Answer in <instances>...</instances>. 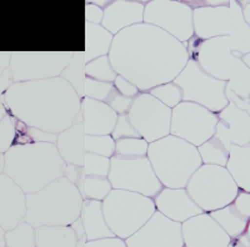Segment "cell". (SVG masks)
<instances>
[{
    "mask_svg": "<svg viewBox=\"0 0 250 247\" xmlns=\"http://www.w3.org/2000/svg\"><path fill=\"white\" fill-rule=\"evenodd\" d=\"M111 65L140 93L174 81L188 64V43L151 24L140 23L114 37L109 53Z\"/></svg>",
    "mask_w": 250,
    "mask_h": 247,
    "instance_id": "6da1fadb",
    "label": "cell"
},
{
    "mask_svg": "<svg viewBox=\"0 0 250 247\" xmlns=\"http://www.w3.org/2000/svg\"><path fill=\"white\" fill-rule=\"evenodd\" d=\"M9 114L28 126L59 133L74 124L82 97L62 76L14 82L4 94Z\"/></svg>",
    "mask_w": 250,
    "mask_h": 247,
    "instance_id": "7a4b0ae2",
    "label": "cell"
},
{
    "mask_svg": "<svg viewBox=\"0 0 250 247\" xmlns=\"http://www.w3.org/2000/svg\"><path fill=\"white\" fill-rule=\"evenodd\" d=\"M4 173L14 180L25 193L40 191L64 176L65 161L53 142L13 145L4 153Z\"/></svg>",
    "mask_w": 250,
    "mask_h": 247,
    "instance_id": "3957f363",
    "label": "cell"
},
{
    "mask_svg": "<svg viewBox=\"0 0 250 247\" xmlns=\"http://www.w3.org/2000/svg\"><path fill=\"white\" fill-rule=\"evenodd\" d=\"M188 51L211 76L228 81V88L238 96L250 100V68L233 38L202 40L194 35L188 41Z\"/></svg>",
    "mask_w": 250,
    "mask_h": 247,
    "instance_id": "277c9868",
    "label": "cell"
},
{
    "mask_svg": "<svg viewBox=\"0 0 250 247\" xmlns=\"http://www.w3.org/2000/svg\"><path fill=\"white\" fill-rule=\"evenodd\" d=\"M82 193L65 176L34 193H26L25 221L33 228L71 225L80 217Z\"/></svg>",
    "mask_w": 250,
    "mask_h": 247,
    "instance_id": "5b68a950",
    "label": "cell"
},
{
    "mask_svg": "<svg viewBox=\"0 0 250 247\" xmlns=\"http://www.w3.org/2000/svg\"><path fill=\"white\" fill-rule=\"evenodd\" d=\"M156 176L164 188H187L188 182L203 165L198 148L174 135L150 142L148 150Z\"/></svg>",
    "mask_w": 250,
    "mask_h": 247,
    "instance_id": "8992f818",
    "label": "cell"
},
{
    "mask_svg": "<svg viewBox=\"0 0 250 247\" xmlns=\"http://www.w3.org/2000/svg\"><path fill=\"white\" fill-rule=\"evenodd\" d=\"M238 0L229 5L202 6L193 10L194 35L202 40L231 37L243 55L250 51V26Z\"/></svg>",
    "mask_w": 250,
    "mask_h": 247,
    "instance_id": "52a82bcc",
    "label": "cell"
},
{
    "mask_svg": "<svg viewBox=\"0 0 250 247\" xmlns=\"http://www.w3.org/2000/svg\"><path fill=\"white\" fill-rule=\"evenodd\" d=\"M103 211L114 235L126 240L149 221L156 208L153 197L113 189L103 200Z\"/></svg>",
    "mask_w": 250,
    "mask_h": 247,
    "instance_id": "ba28073f",
    "label": "cell"
},
{
    "mask_svg": "<svg viewBox=\"0 0 250 247\" xmlns=\"http://www.w3.org/2000/svg\"><path fill=\"white\" fill-rule=\"evenodd\" d=\"M187 190L204 212H211L231 204L240 189L225 166L203 164L190 177Z\"/></svg>",
    "mask_w": 250,
    "mask_h": 247,
    "instance_id": "9c48e42d",
    "label": "cell"
},
{
    "mask_svg": "<svg viewBox=\"0 0 250 247\" xmlns=\"http://www.w3.org/2000/svg\"><path fill=\"white\" fill-rule=\"evenodd\" d=\"M174 82L183 91V101H191L203 105L218 114L229 104L225 90L228 81L211 76L200 66L195 59L190 57Z\"/></svg>",
    "mask_w": 250,
    "mask_h": 247,
    "instance_id": "30bf717a",
    "label": "cell"
},
{
    "mask_svg": "<svg viewBox=\"0 0 250 247\" xmlns=\"http://www.w3.org/2000/svg\"><path fill=\"white\" fill-rule=\"evenodd\" d=\"M110 161L108 179L113 189L133 191L154 199L164 188L148 156L130 157L115 153Z\"/></svg>",
    "mask_w": 250,
    "mask_h": 247,
    "instance_id": "8fae6325",
    "label": "cell"
},
{
    "mask_svg": "<svg viewBox=\"0 0 250 247\" xmlns=\"http://www.w3.org/2000/svg\"><path fill=\"white\" fill-rule=\"evenodd\" d=\"M73 55L71 51H14L10 60L13 80L24 82L60 76Z\"/></svg>",
    "mask_w": 250,
    "mask_h": 247,
    "instance_id": "7c38bea8",
    "label": "cell"
},
{
    "mask_svg": "<svg viewBox=\"0 0 250 247\" xmlns=\"http://www.w3.org/2000/svg\"><path fill=\"white\" fill-rule=\"evenodd\" d=\"M218 114L191 101H182L171 113L170 133L194 146H200L215 135Z\"/></svg>",
    "mask_w": 250,
    "mask_h": 247,
    "instance_id": "4fadbf2b",
    "label": "cell"
},
{
    "mask_svg": "<svg viewBox=\"0 0 250 247\" xmlns=\"http://www.w3.org/2000/svg\"><path fill=\"white\" fill-rule=\"evenodd\" d=\"M173 109L149 93H140L133 101L128 117L140 136L150 142L170 135Z\"/></svg>",
    "mask_w": 250,
    "mask_h": 247,
    "instance_id": "5bb4252c",
    "label": "cell"
},
{
    "mask_svg": "<svg viewBox=\"0 0 250 247\" xmlns=\"http://www.w3.org/2000/svg\"><path fill=\"white\" fill-rule=\"evenodd\" d=\"M193 10L178 0H151L145 5L144 23L163 29L182 43L194 37Z\"/></svg>",
    "mask_w": 250,
    "mask_h": 247,
    "instance_id": "9a60e30c",
    "label": "cell"
},
{
    "mask_svg": "<svg viewBox=\"0 0 250 247\" xmlns=\"http://www.w3.org/2000/svg\"><path fill=\"white\" fill-rule=\"evenodd\" d=\"M125 242L128 247H183L182 224L155 211L149 221Z\"/></svg>",
    "mask_w": 250,
    "mask_h": 247,
    "instance_id": "2e32d148",
    "label": "cell"
},
{
    "mask_svg": "<svg viewBox=\"0 0 250 247\" xmlns=\"http://www.w3.org/2000/svg\"><path fill=\"white\" fill-rule=\"evenodd\" d=\"M184 246L187 247H228L231 237L211 217L203 212L182 224Z\"/></svg>",
    "mask_w": 250,
    "mask_h": 247,
    "instance_id": "e0dca14e",
    "label": "cell"
},
{
    "mask_svg": "<svg viewBox=\"0 0 250 247\" xmlns=\"http://www.w3.org/2000/svg\"><path fill=\"white\" fill-rule=\"evenodd\" d=\"M219 121L215 136L224 142L230 150L231 145H250V114L229 102L225 109L218 113Z\"/></svg>",
    "mask_w": 250,
    "mask_h": 247,
    "instance_id": "ac0fdd59",
    "label": "cell"
},
{
    "mask_svg": "<svg viewBox=\"0 0 250 247\" xmlns=\"http://www.w3.org/2000/svg\"><path fill=\"white\" fill-rule=\"evenodd\" d=\"M26 193L6 175H0V226L12 230L25 219Z\"/></svg>",
    "mask_w": 250,
    "mask_h": 247,
    "instance_id": "d6986e66",
    "label": "cell"
},
{
    "mask_svg": "<svg viewBox=\"0 0 250 247\" xmlns=\"http://www.w3.org/2000/svg\"><path fill=\"white\" fill-rule=\"evenodd\" d=\"M154 202H155L156 211L180 224L204 212L191 199L187 188H163L160 192L154 197Z\"/></svg>",
    "mask_w": 250,
    "mask_h": 247,
    "instance_id": "ffe728a7",
    "label": "cell"
},
{
    "mask_svg": "<svg viewBox=\"0 0 250 247\" xmlns=\"http://www.w3.org/2000/svg\"><path fill=\"white\" fill-rule=\"evenodd\" d=\"M80 111L86 135H111L119 117L108 104L86 96L82 99Z\"/></svg>",
    "mask_w": 250,
    "mask_h": 247,
    "instance_id": "44dd1931",
    "label": "cell"
},
{
    "mask_svg": "<svg viewBox=\"0 0 250 247\" xmlns=\"http://www.w3.org/2000/svg\"><path fill=\"white\" fill-rule=\"evenodd\" d=\"M85 136L86 133L85 128H84V120H83V114L80 111L74 124L58 133V139L55 142L60 156L65 161V164L84 166L86 153Z\"/></svg>",
    "mask_w": 250,
    "mask_h": 247,
    "instance_id": "7402d4cb",
    "label": "cell"
},
{
    "mask_svg": "<svg viewBox=\"0 0 250 247\" xmlns=\"http://www.w3.org/2000/svg\"><path fill=\"white\" fill-rule=\"evenodd\" d=\"M145 5L131 0H115L104 9L102 25L113 35L135 24L144 23Z\"/></svg>",
    "mask_w": 250,
    "mask_h": 247,
    "instance_id": "603a6c76",
    "label": "cell"
},
{
    "mask_svg": "<svg viewBox=\"0 0 250 247\" xmlns=\"http://www.w3.org/2000/svg\"><path fill=\"white\" fill-rule=\"evenodd\" d=\"M80 220L83 222L88 241L114 237L113 231L108 226V222L103 211V201L99 200H84L83 202Z\"/></svg>",
    "mask_w": 250,
    "mask_h": 247,
    "instance_id": "cb8c5ba5",
    "label": "cell"
},
{
    "mask_svg": "<svg viewBox=\"0 0 250 247\" xmlns=\"http://www.w3.org/2000/svg\"><path fill=\"white\" fill-rule=\"evenodd\" d=\"M37 247H77L79 242L71 225L40 226L35 228Z\"/></svg>",
    "mask_w": 250,
    "mask_h": 247,
    "instance_id": "d4e9b609",
    "label": "cell"
},
{
    "mask_svg": "<svg viewBox=\"0 0 250 247\" xmlns=\"http://www.w3.org/2000/svg\"><path fill=\"white\" fill-rule=\"evenodd\" d=\"M85 61L89 63L97 57L109 55L111 44L115 35L111 34L102 24H89L85 25Z\"/></svg>",
    "mask_w": 250,
    "mask_h": 247,
    "instance_id": "484cf974",
    "label": "cell"
},
{
    "mask_svg": "<svg viewBox=\"0 0 250 247\" xmlns=\"http://www.w3.org/2000/svg\"><path fill=\"white\" fill-rule=\"evenodd\" d=\"M225 168L240 190L250 192V145H231Z\"/></svg>",
    "mask_w": 250,
    "mask_h": 247,
    "instance_id": "4316f807",
    "label": "cell"
},
{
    "mask_svg": "<svg viewBox=\"0 0 250 247\" xmlns=\"http://www.w3.org/2000/svg\"><path fill=\"white\" fill-rule=\"evenodd\" d=\"M209 213L224 228L225 232L230 236L231 239H236L239 236L247 233L250 217L244 215L233 202L225 206V208L211 211Z\"/></svg>",
    "mask_w": 250,
    "mask_h": 247,
    "instance_id": "83f0119b",
    "label": "cell"
},
{
    "mask_svg": "<svg viewBox=\"0 0 250 247\" xmlns=\"http://www.w3.org/2000/svg\"><path fill=\"white\" fill-rule=\"evenodd\" d=\"M86 61L85 55L83 51H75L73 55L70 64L62 71L60 76L70 84L75 91L78 93L80 97L85 96V79H86V71H85Z\"/></svg>",
    "mask_w": 250,
    "mask_h": 247,
    "instance_id": "f1b7e54d",
    "label": "cell"
},
{
    "mask_svg": "<svg viewBox=\"0 0 250 247\" xmlns=\"http://www.w3.org/2000/svg\"><path fill=\"white\" fill-rule=\"evenodd\" d=\"M203 164L219 165L227 166L229 160V149L224 145V142L214 135L213 137L198 146Z\"/></svg>",
    "mask_w": 250,
    "mask_h": 247,
    "instance_id": "f546056e",
    "label": "cell"
},
{
    "mask_svg": "<svg viewBox=\"0 0 250 247\" xmlns=\"http://www.w3.org/2000/svg\"><path fill=\"white\" fill-rule=\"evenodd\" d=\"M78 190L80 191L84 200H99L103 201L109 195L113 186L108 177L85 175L84 182Z\"/></svg>",
    "mask_w": 250,
    "mask_h": 247,
    "instance_id": "4dcf8cb0",
    "label": "cell"
},
{
    "mask_svg": "<svg viewBox=\"0 0 250 247\" xmlns=\"http://www.w3.org/2000/svg\"><path fill=\"white\" fill-rule=\"evenodd\" d=\"M5 247H37L35 228L23 220L14 228L5 231Z\"/></svg>",
    "mask_w": 250,
    "mask_h": 247,
    "instance_id": "1f68e13d",
    "label": "cell"
},
{
    "mask_svg": "<svg viewBox=\"0 0 250 247\" xmlns=\"http://www.w3.org/2000/svg\"><path fill=\"white\" fill-rule=\"evenodd\" d=\"M86 76L93 77L95 80L106 82H114L118 76V73L115 71L114 66L111 65L109 55L97 57L86 63L85 66Z\"/></svg>",
    "mask_w": 250,
    "mask_h": 247,
    "instance_id": "d6a6232c",
    "label": "cell"
},
{
    "mask_svg": "<svg viewBox=\"0 0 250 247\" xmlns=\"http://www.w3.org/2000/svg\"><path fill=\"white\" fill-rule=\"evenodd\" d=\"M85 150L111 159L117 153V141L111 135H86Z\"/></svg>",
    "mask_w": 250,
    "mask_h": 247,
    "instance_id": "836d02e7",
    "label": "cell"
},
{
    "mask_svg": "<svg viewBox=\"0 0 250 247\" xmlns=\"http://www.w3.org/2000/svg\"><path fill=\"white\" fill-rule=\"evenodd\" d=\"M118 93V89L115 88L114 82L100 81L93 77L86 76L85 79V96L90 99L103 101L109 104L113 96Z\"/></svg>",
    "mask_w": 250,
    "mask_h": 247,
    "instance_id": "e575fe53",
    "label": "cell"
},
{
    "mask_svg": "<svg viewBox=\"0 0 250 247\" xmlns=\"http://www.w3.org/2000/svg\"><path fill=\"white\" fill-rule=\"evenodd\" d=\"M148 93L170 109H174L183 101L182 89L174 81L155 86V88L150 89Z\"/></svg>",
    "mask_w": 250,
    "mask_h": 247,
    "instance_id": "d590c367",
    "label": "cell"
},
{
    "mask_svg": "<svg viewBox=\"0 0 250 247\" xmlns=\"http://www.w3.org/2000/svg\"><path fill=\"white\" fill-rule=\"evenodd\" d=\"M149 142L143 137H124L117 140V153L122 156H146Z\"/></svg>",
    "mask_w": 250,
    "mask_h": 247,
    "instance_id": "8d00e7d4",
    "label": "cell"
},
{
    "mask_svg": "<svg viewBox=\"0 0 250 247\" xmlns=\"http://www.w3.org/2000/svg\"><path fill=\"white\" fill-rule=\"evenodd\" d=\"M111 161L109 157L102 156L98 153H85V161H84V170L86 175H94V176L108 177L110 172Z\"/></svg>",
    "mask_w": 250,
    "mask_h": 247,
    "instance_id": "74e56055",
    "label": "cell"
},
{
    "mask_svg": "<svg viewBox=\"0 0 250 247\" xmlns=\"http://www.w3.org/2000/svg\"><path fill=\"white\" fill-rule=\"evenodd\" d=\"M17 137V117L6 114L0 121V152L5 153L14 145Z\"/></svg>",
    "mask_w": 250,
    "mask_h": 247,
    "instance_id": "f35d334b",
    "label": "cell"
},
{
    "mask_svg": "<svg viewBox=\"0 0 250 247\" xmlns=\"http://www.w3.org/2000/svg\"><path fill=\"white\" fill-rule=\"evenodd\" d=\"M12 53L0 51V96H4L8 89L14 84L12 70H10Z\"/></svg>",
    "mask_w": 250,
    "mask_h": 247,
    "instance_id": "ab89813d",
    "label": "cell"
},
{
    "mask_svg": "<svg viewBox=\"0 0 250 247\" xmlns=\"http://www.w3.org/2000/svg\"><path fill=\"white\" fill-rule=\"evenodd\" d=\"M111 136L114 137L115 141L119 139H124V137H142L137 129L134 128L133 124L130 122L128 115H119L115 128L111 133Z\"/></svg>",
    "mask_w": 250,
    "mask_h": 247,
    "instance_id": "60d3db41",
    "label": "cell"
},
{
    "mask_svg": "<svg viewBox=\"0 0 250 247\" xmlns=\"http://www.w3.org/2000/svg\"><path fill=\"white\" fill-rule=\"evenodd\" d=\"M114 85H115V88L118 89V91H119L120 94H123L124 96L135 99V97L140 94V90L138 89V86L135 85V84H133L130 80H128L126 77L122 76V75L119 74H118L117 79L114 81Z\"/></svg>",
    "mask_w": 250,
    "mask_h": 247,
    "instance_id": "b9f144b4",
    "label": "cell"
},
{
    "mask_svg": "<svg viewBox=\"0 0 250 247\" xmlns=\"http://www.w3.org/2000/svg\"><path fill=\"white\" fill-rule=\"evenodd\" d=\"M85 170L84 166H79V165H73V164H66L65 170H64V176L69 180L70 182L77 186L78 189L82 186L85 179Z\"/></svg>",
    "mask_w": 250,
    "mask_h": 247,
    "instance_id": "7bdbcfd3",
    "label": "cell"
},
{
    "mask_svg": "<svg viewBox=\"0 0 250 247\" xmlns=\"http://www.w3.org/2000/svg\"><path fill=\"white\" fill-rule=\"evenodd\" d=\"M104 18V9L95 4H86L85 20L89 24H102Z\"/></svg>",
    "mask_w": 250,
    "mask_h": 247,
    "instance_id": "ee69618b",
    "label": "cell"
},
{
    "mask_svg": "<svg viewBox=\"0 0 250 247\" xmlns=\"http://www.w3.org/2000/svg\"><path fill=\"white\" fill-rule=\"evenodd\" d=\"M85 247H128V245H126L125 240L114 236V237H108V239L88 241Z\"/></svg>",
    "mask_w": 250,
    "mask_h": 247,
    "instance_id": "f6af8a7d",
    "label": "cell"
},
{
    "mask_svg": "<svg viewBox=\"0 0 250 247\" xmlns=\"http://www.w3.org/2000/svg\"><path fill=\"white\" fill-rule=\"evenodd\" d=\"M228 247H250V240L247 233L239 236L236 239H231L230 244Z\"/></svg>",
    "mask_w": 250,
    "mask_h": 247,
    "instance_id": "bcb514c9",
    "label": "cell"
},
{
    "mask_svg": "<svg viewBox=\"0 0 250 247\" xmlns=\"http://www.w3.org/2000/svg\"><path fill=\"white\" fill-rule=\"evenodd\" d=\"M231 0H204V6H223L229 5Z\"/></svg>",
    "mask_w": 250,
    "mask_h": 247,
    "instance_id": "7dc6e473",
    "label": "cell"
},
{
    "mask_svg": "<svg viewBox=\"0 0 250 247\" xmlns=\"http://www.w3.org/2000/svg\"><path fill=\"white\" fill-rule=\"evenodd\" d=\"M113 1H115V0H86V4H95V5L100 6V8L105 9Z\"/></svg>",
    "mask_w": 250,
    "mask_h": 247,
    "instance_id": "c3c4849f",
    "label": "cell"
},
{
    "mask_svg": "<svg viewBox=\"0 0 250 247\" xmlns=\"http://www.w3.org/2000/svg\"><path fill=\"white\" fill-rule=\"evenodd\" d=\"M8 114V109L5 106V102L0 101V121L3 120V117Z\"/></svg>",
    "mask_w": 250,
    "mask_h": 247,
    "instance_id": "681fc988",
    "label": "cell"
},
{
    "mask_svg": "<svg viewBox=\"0 0 250 247\" xmlns=\"http://www.w3.org/2000/svg\"><path fill=\"white\" fill-rule=\"evenodd\" d=\"M0 247H5V230L0 226Z\"/></svg>",
    "mask_w": 250,
    "mask_h": 247,
    "instance_id": "f907efd6",
    "label": "cell"
},
{
    "mask_svg": "<svg viewBox=\"0 0 250 247\" xmlns=\"http://www.w3.org/2000/svg\"><path fill=\"white\" fill-rule=\"evenodd\" d=\"M243 12H244V18L245 20H247V23L249 24L250 26V3L248 4L247 6H244V10H243Z\"/></svg>",
    "mask_w": 250,
    "mask_h": 247,
    "instance_id": "816d5d0a",
    "label": "cell"
},
{
    "mask_svg": "<svg viewBox=\"0 0 250 247\" xmlns=\"http://www.w3.org/2000/svg\"><path fill=\"white\" fill-rule=\"evenodd\" d=\"M4 165H5V159H4V153L0 152V175L4 172Z\"/></svg>",
    "mask_w": 250,
    "mask_h": 247,
    "instance_id": "f5cc1de1",
    "label": "cell"
},
{
    "mask_svg": "<svg viewBox=\"0 0 250 247\" xmlns=\"http://www.w3.org/2000/svg\"><path fill=\"white\" fill-rule=\"evenodd\" d=\"M243 60H244V63L250 68V51L248 53V54L243 55Z\"/></svg>",
    "mask_w": 250,
    "mask_h": 247,
    "instance_id": "db71d44e",
    "label": "cell"
},
{
    "mask_svg": "<svg viewBox=\"0 0 250 247\" xmlns=\"http://www.w3.org/2000/svg\"><path fill=\"white\" fill-rule=\"evenodd\" d=\"M131 1H135V3H140L143 5H146L148 3H150L151 0H131Z\"/></svg>",
    "mask_w": 250,
    "mask_h": 247,
    "instance_id": "11a10c76",
    "label": "cell"
},
{
    "mask_svg": "<svg viewBox=\"0 0 250 247\" xmlns=\"http://www.w3.org/2000/svg\"><path fill=\"white\" fill-rule=\"evenodd\" d=\"M247 235H248V237H249V240H250V221H249V225H248V228H247Z\"/></svg>",
    "mask_w": 250,
    "mask_h": 247,
    "instance_id": "9f6ffc18",
    "label": "cell"
},
{
    "mask_svg": "<svg viewBox=\"0 0 250 247\" xmlns=\"http://www.w3.org/2000/svg\"><path fill=\"white\" fill-rule=\"evenodd\" d=\"M183 247H187V246H183Z\"/></svg>",
    "mask_w": 250,
    "mask_h": 247,
    "instance_id": "6f0895ef",
    "label": "cell"
},
{
    "mask_svg": "<svg viewBox=\"0 0 250 247\" xmlns=\"http://www.w3.org/2000/svg\"><path fill=\"white\" fill-rule=\"evenodd\" d=\"M249 1H250V0H249Z\"/></svg>",
    "mask_w": 250,
    "mask_h": 247,
    "instance_id": "680465c9",
    "label": "cell"
}]
</instances>
